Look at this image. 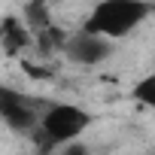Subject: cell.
I'll return each mask as SVG.
<instances>
[{
	"label": "cell",
	"instance_id": "obj_1",
	"mask_svg": "<svg viewBox=\"0 0 155 155\" xmlns=\"http://www.w3.org/2000/svg\"><path fill=\"white\" fill-rule=\"evenodd\" d=\"M149 12H152L149 0H97L91 6V15L82 25V31L97 34L113 43V40L128 37L137 25H143Z\"/></svg>",
	"mask_w": 155,
	"mask_h": 155
},
{
	"label": "cell",
	"instance_id": "obj_2",
	"mask_svg": "<svg viewBox=\"0 0 155 155\" xmlns=\"http://www.w3.org/2000/svg\"><path fill=\"white\" fill-rule=\"evenodd\" d=\"M91 125V116L76 104H49L40 113V125L34 134L46 137V146H64L79 140V134Z\"/></svg>",
	"mask_w": 155,
	"mask_h": 155
},
{
	"label": "cell",
	"instance_id": "obj_5",
	"mask_svg": "<svg viewBox=\"0 0 155 155\" xmlns=\"http://www.w3.org/2000/svg\"><path fill=\"white\" fill-rule=\"evenodd\" d=\"M21 21L31 34H40L52 25L49 18V0H28L25 3V12H21Z\"/></svg>",
	"mask_w": 155,
	"mask_h": 155
},
{
	"label": "cell",
	"instance_id": "obj_7",
	"mask_svg": "<svg viewBox=\"0 0 155 155\" xmlns=\"http://www.w3.org/2000/svg\"><path fill=\"white\" fill-rule=\"evenodd\" d=\"M58 155H91V149H88L82 140H70V143L58 146Z\"/></svg>",
	"mask_w": 155,
	"mask_h": 155
},
{
	"label": "cell",
	"instance_id": "obj_6",
	"mask_svg": "<svg viewBox=\"0 0 155 155\" xmlns=\"http://www.w3.org/2000/svg\"><path fill=\"white\" fill-rule=\"evenodd\" d=\"M134 101L143 104V107H149V110H155V73L143 76V79L134 85Z\"/></svg>",
	"mask_w": 155,
	"mask_h": 155
},
{
	"label": "cell",
	"instance_id": "obj_3",
	"mask_svg": "<svg viewBox=\"0 0 155 155\" xmlns=\"http://www.w3.org/2000/svg\"><path fill=\"white\" fill-rule=\"evenodd\" d=\"M61 52L79 67H97L113 55V43L97 37V34H88V31H76V34L64 37Z\"/></svg>",
	"mask_w": 155,
	"mask_h": 155
},
{
	"label": "cell",
	"instance_id": "obj_4",
	"mask_svg": "<svg viewBox=\"0 0 155 155\" xmlns=\"http://www.w3.org/2000/svg\"><path fill=\"white\" fill-rule=\"evenodd\" d=\"M0 46L6 55H18L25 46H31V31L25 28L18 15H6L0 21Z\"/></svg>",
	"mask_w": 155,
	"mask_h": 155
}]
</instances>
